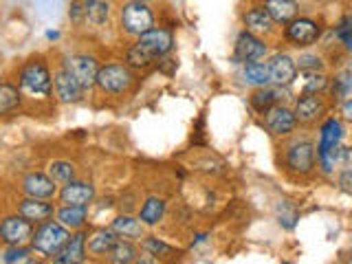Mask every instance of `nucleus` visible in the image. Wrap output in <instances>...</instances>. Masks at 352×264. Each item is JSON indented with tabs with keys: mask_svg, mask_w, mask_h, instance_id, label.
<instances>
[{
	"mask_svg": "<svg viewBox=\"0 0 352 264\" xmlns=\"http://www.w3.org/2000/svg\"><path fill=\"white\" fill-rule=\"evenodd\" d=\"M22 104V93L16 84L11 82H0V115H11L16 113Z\"/></svg>",
	"mask_w": 352,
	"mask_h": 264,
	"instance_id": "393cba45",
	"label": "nucleus"
},
{
	"mask_svg": "<svg viewBox=\"0 0 352 264\" xmlns=\"http://www.w3.org/2000/svg\"><path fill=\"white\" fill-rule=\"evenodd\" d=\"M62 69L69 71L77 84H80L84 91H91L95 86V80H97V71H99V62L95 55H88V53H71L66 55L62 60Z\"/></svg>",
	"mask_w": 352,
	"mask_h": 264,
	"instance_id": "0eeeda50",
	"label": "nucleus"
},
{
	"mask_svg": "<svg viewBox=\"0 0 352 264\" xmlns=\"http://www.w3.org/2000/svg\"><path fill=\"white\" fill-rule=\"evenodd\" d=\"M284 99V91L280 86H262V88H256L251 95V108L256 110L258 115H264L267 110H271L273 106H280Z\"/></svg>",
	"mask_w": 352,
	"mask_h": 264,
	"instance_id": "6ab92c4d",
	"label": "nucleus"
},
{
	"mask_svg": "<svg viewBox=\"0 0 352 264\" xmlns=\"http://www.w3.org/2000/svg\"><path fill=\"white\" fill-rule=\"evenodd\" d=\"M328 86V77L322 71L302 73V93H315L319 95Z\"/></svg>",
	"mask_w": 352,
	"mask_h": 264,
	"instance_id": "7c9ffc66",
	"label": "nucleus"
},
{
	"mask_svg": "<svg viewBox=\"0 0 352 264\" xmlns=\"http://www.w3.org/2000/svg\"><path fill=\"white\" fill-rule=\"evenodd\" d=\"M53 88H55V95L62 104H77L84 99V88L77 84L75 77L66 71V69H60L53 73Z\"/></svg>",
	"mask_w": 352,
	"mask_h": 264,
	"instance_id": "4468645a",
	"label": "nucleus"
},
{
	"mask_svg": "<svg viewBox=\"0 0 352 264\" xmlns=\"http://www.w3.org/2000/svg\"><path fill=\"white\" fill-rule=\"evenodd\" d=\"M335 36H337L341 42H344V47H350L352 36H350V18H348V16L339 22V27L335 29Z\"/></svg>",
	"mask_w": 352,
	"mask_h": 264,
	"instance_id": "e433bc0d",
	"label": "nucleus"
},
{
	"mask_svg": "<svg viewBox=\"0 0 352 264\" xmlns=\"http://www.w3.org/2000/svg\"><path fill=\"white\" fill-rule=\"evenodd\" d=\"M333 97L337 99V104H344L346 99H350V71H344L341 75L335 77Z\"/></svg>",
	"mask_w": 352,
	"mask_h": 264,
	"instance_id": "473e14b6",
	"label": "nucleus"
},
{
	"mask_svg": "<svg viewBox=\"0 0 352 264\" xmlns=\"http://www.w3.org/2000/svg\"><path fill=\"white\" fill-rule=\"evenodd\" d=\"M267 55V42L256 33L240 31L236 44H234V62L247 64V62H260Z\"/></svg>",
	"mask_w": 352,
	"mask_h": 264,
	"instance_id": "1a4fd4ad",
	"label": "nucleus"
},
{
	"mask_svg": "<svg viewBox=\"0 0 352 264\" xmlns=\"http://www.w3.org/2000/svg\"><path fill=\"white\" fill-rule=\"evenodd\" d=\"M0 80H3V73H0Z\"/></svg>",
	"mask_w": 352,
	"mask_h": 264,
	"instance_id": "79ce46f5",
	"label": "nucleus"
},
{
	"mask_svg": "<svg viewBox=\"0 0 352 264\" xmlns=\"http://www.w3.org/2000/svg\"><path fill=\"white\" fill-rule=\"evenodd\" d=\"M119 27L126 36L139 38L154 29V11L146 0H126L119 9Z\"/></svg>",
	"mask_w": 352,
	"mask_h": 264,
	"instance_id": "7ed1b4c3",
	"label": "nucleus"
},
{
	"mask_svg": "<svg viewBox=\"0 0 352 264\" xmlns=\"http://www.w3.org/2000/svg\"><path fill=\"white\" fill-rule=\"evenodd\" d=\"M55 218L58 223L66 229H82L88 220V207L84 205H62L60 209H55Z\"/></svg>",
	"mask_w": 352,
	"mask_h": 264,
	"instance_id": "4be33fe9",
	"label": "nucleus"
},
{
	"mask_svg": "<svg viewBox=\"0 0 352 264\" xmlns=\"http://www.w3.org/2000/svg\"><path fill=\"white\" fill-rule=\"evenodd\" d=\"M143 249H146L150 256H154V258H170L172 253H174V249L168 245V242H163V240L154 238V236L143 240Z\"/></svg>",
	"mask_w": 352,
	"mask_h": 264,
	"instance_id": "2f4dec72",
	"label": "nucleus"
},
{
	"mask_svg": "<svg viewBox=\"0 0 352 264\" xmlns=\"http://www.w3.org/2000/svg\"><path fill=\"white\" fill-rule=\"evenodd\" d=\"M322 3H335V0H322Z\"/></svg>",
	"mask_w": 352,
	"mask_h": 264,
	"instance_id": "a19ab883",
	"label": "nucleus"
},
{
	"mask_svg": "<svg viewBox=\"0 0 352 264\" xmlns=\"http://www.w3.org/2000/svg\"><path fill=\"white\" fill-rule=\"evenodd\" d=\"M132 84H135V73H132V69L128 64L99 66L95 86L102 93H106L110 97H121V95H126L130 91Z\"/></svg>",
	"mask_w": 352,
	"mask_h": 264,
	"instance_id": "39448f33",
	"label": "nucleus"
},
{
	"mask_svg": "<svg viewBox=\"0 0 352 264\" xmlns=\"http://www.w3.org/2000/svg\"><path fill=\"white\" fill-rule=\"evenodd\" d=\"M69 18H71L73 25H84V22H86V14H84V5H82V0H71Z\"/></svg>",
	"mask_w": 352,
	"mask_h": 264,
	"instance_id": "c9c22d12",
	"label": "nucleus"
},
{
	"mask_svg": "<svg viewBox=\"0 0 352 264\" xmlns=\"http://www.w3.org/2000/svg\"><path fill=\"white\" fill-rule=\"evenodd\" d=\"M22 192L29 198H42V201H51V198L58 194V185H55L49 174L44 172H29L25 179H22Z\"/></svg>",
	"mask_w": 352,
	"mask_h": 264,
	"instance_id": "2eb2a0df",
	"label": "nucleus"
},
{
	"mask_svg": "<svg viewBox=\"0 0 352 264\" xmlns=\"http://www.w3.org/2000/svg\"><path fill=\"white\" fill-rule=\"evenodd\" d=\"M33 223L22 216H7L0 223V240L7 242L9 247H25L31 242L33 236Z\"/></svg>",
	"mask_w": 352,
	"mask_h": 264,
	"instance_id": "9d476101",
	"label": "nucleus"
},
{
	"mask_svg": "<svg viewBox=\"0 0 352 264\" xmlns=\"http://www.w3.org/2000/svg\"><path fill=\"white\" fill-rule=\"evenodd\" d=\"M262 5L275 25H289L293 18L300 16V3L297 0H267Z\"/></svg>",
	"mask_w": 352,
	"mask_h": 264,
	"instance_id": "412c9836",
	"label": "nucleus"
},
{
	"mask_svg": "<svg viewBox=\"0 0 352 264\" xmlns=\"http://www.w3.org/2000/svg\"><path fill=\"white\" fill-rule=\"evenodd\" d=\"M86 22L93 27H102L110 20V3L108 0H82Z\"/></svg>",
	"mask_w": 352,
	"mask_h": 264,
	"instance_id": "b1692460",
	"label": "nucleus"
},
{
	"mask_svg": "<svg viewBox=\"0 0 352 264\" xmlns=\"http://www.w3.org/2000/svg\"><path fill=\"white\" fill-rule=\"evenodd\" d=\"M350 168H344V172H341V190H344L346 194L350 192Z\"/></svg>",
	"mask_w": 352,
	"mask_h": 264,
	"instance_id": "58836bf2",
	"label": "nucleus"
},
{
	"mask_svg": "<svg viewBox=\"0 0 352 264\" xmlns=\"http://www.w3.org/2000/svg\"><path fill=\"white\" fill-rule=\"evenodd\" d=\"M60 203L64 205H84L88 207L95 201V185L86 181H71L62 185L60 190Z\"/></svg>",
	"mask_w": 352,
	"mask_h": 264,
	"instance_id": "dca6fc26",
	"label": "nucleus"
},
{
	"mask_svg": "<svg viewBox=\"0 0 352 264\" xmlns=\"http://www.w3.org/2000/svg\"><path fill=\"white\" fill-rule=\"evenodd\" d=\"M18 264H40V260H33V258H27V260H22Z\"/></svg>",
	"mask_w": 352,
	"mask_h": 264,
	"instance_id": "ea45409f",
	"label": "nucleus"
},
{
	"mask_svg": "<svg viewBox=\"0 0 352 264\" xmlns=\"http://www.w3.org/2000/svg\"><path fill=\"white\" fill-rule=\"evenodd\" d=\"M174 49V36L168 29H150L126 51L130 69H148L150 64L165 58Z\"/></svg>",
	"mask_w": 352,
	"mask_h": 264,
	"instance_id": "f257e3e1",
	"label": "nucleus"
},
{
	"mask_svg": "<svg viewBox=\"0 0 352 264\" xmlns=\"http://www.w3.org/2000/svg\"><path fill=\"white\" fill-rule=\"evenodd\" d=\"M137 258V249L128 240H117L115 247L108 251V262L110 264H132Z\"/></svg>",
	"mask_w": 352,
	"mask_h": 264,
	"instance_id": "c756f323",
	"label": "nucleus"
},
{
	"mask_svg": "<svg viewBox=\"0 0 352 264\" xmlns=\"http://www.w3.org/2000/svg\"><path fill=\"white\" fill-rule=\"evenodd\" d=\"M295 66L302 73H313V71H322L324 69L322 58H319V55H315V53H304V55H300V60H295Z\"/></svg>",
	"mask_w": 352,
	"mask_h": 264,
	"instance_id": "72a5a7b5",
	"label": "nucleus"
},
{
	"mask_svg": "<svg viewBox=\"0 0 352 264\" xmlns=\"http://www.w3.org/2000/svg\"><path fill=\"white\" fill-rule=\"evenodd\" d=\"M27 258H31L27 247H9V249L5 251V262H7V264H18V262L27 260Z\"/></svg>",
	"mask_w": 352,
	"mask_h": 264,
	"instance_id": "f704fd0d",
	"label": "nucleus"
},
{
	"mask_svg": "<svg viewBox=\"0 0 352 264\" xmlns=\"http://www.w3.org/2000/svg\"><path fill=\"white\" fill-rule=\"evenodd\" d=\"M132 264H157V258L150 256V253L146 251V253H141V256H137Z\"/></svg>",
	"mask_w": 352,
	"mask_h": 264,
	"instance_id": "4c0bfd02",
	"label": "nucleus"
},
{
	"mask_svg": "<svg viewBox=\"0 0 352 264\" xmlns=\"http://www.w3.org/2000/svg\"><path fill=\"white\" fill-rule=\"evenodd\" d=\"M18 88L20 93H27L31 97L47 99L53 95V73L42 60H31L18 73Z\"/></svg>",
	"mask_w": 352,
	"mask_h": 264,
	"instance_id": "f03ea898",
	"label": "nucleus"
},
{
	"mask_svg": "<svg viewBox=\"0 0 352 264\" xmlns=\"http://www.w3.org/2000/svg\"><path fill=\"white\" fill-rule=\"evenodd\" d=\"M245 31L249 33H256V36H260V33H273L275 31V22L271 20V16L267 14V9H264L262 3L253 5L245 11Z\"/></svg>",
	"mask_w": 352,
	"mask_h": 264,
	"instance_id": "aec40b11",
	"label": "nucleus"
},
{
	"mask_svg": "<svg viewBox=\"0 0 352 264\" xmlns=\"http://www.w3.org/2000/svg\"><path fill=\"white\" fill-rule=\"evenodd\" d=\"M262 3H267V0H262Z\"/></svg>",
	"mask_w": 352,
	"mask_h": 264,
	"instance_id": "37998d69",
	"label": "nucleus"
},
{
	"mask_svg": "<svg viewBox=\"0 0 352 264\" xmlns=\"http://www.w3.org/2000/svg\"><path fill=\"white\" fill-rule=\"evenodd\" d=\"M86 231H77L69 242L53 256V264H82L86 260Z\"/></svg>",
	"mask_w": 352,
	"mask_h": 264,
	"instance_id": "f3484780",
	"label": "nucleus"
},
{
	"mask_svg": "<svg viewBox=\"0 0 352 264\" xmlns=\"http://www.w3.org/2000/svg\"><path fill=\"white\" fill-rule=\"evenodd\" d=\"M242 80H245L249 86H256V88L269 86L271 80H269L267 62H247L245 66H242Z\"/></svg>",
	"mask_w": 352,
	"mask_h": 264,
	"instance_id": "a878e982",
	"label": "nucleus"
},
{
	"mask_svg": "<svg viewBox=\"0 0 352 264\" xmlns=\"http://www.w3.org/2000/svg\"><path fill=\"white\" fill-rule=\"evenodd\" d=\"M315 143L308 139H297L286 148V168L295 174H311L315 170Z\"/></svg>",
	"mask_w": 352,
	"mask_h": 264,
	"instance_id": "6e6552de",
	"label": "nucleus"
},
{
	"mask_svg": "<svg viewBox=\"0 0 352 264\" xmlns=\"http://www.w3.org/2000/svg\"><path fill=\"white\" fill-rule=\"evenodd\" d=\"M71 238V231L62 227L58 220H44L36 229H33L31 236V249L42 253V256L53 258L66 242Z\"/></svg>",
	"mask_w": 352,
	"mask_h": 264,
	"instance_id": "20e7f679",
	"label": "nucleus"
},
{
	"mask_svg": "<svg viewBox=\"0 0 352 264\" xmlns=\"http://www.w3.org/2000/svg\"><path fill=\"white\" fill-rule=\"evenodd\" d=\"M264 126H267V130L271 132V135L286 137V135H291V132H295L297 119H295L293 110L289 106L280 104V106H273L271 110L264 113Z\"/></svg>",
	"mask_w": 352,
	"mask_h": 264,
	"instance_id": "f8f14e48",
	"label": "nucleus"
},
{
	"mask_svg": "<svg viewBox=\"0 0 352 264\" xmlns=\"http://www.w3.org/2000/svg\"><path fill=\"white\" fill-rule=\"evenodd\" d=\"M119 236L113 229H99L91 238H86V249L95 253V256H108V251L115 247Z\"/></svg>",
	"mask_w": 352,
	"mask_h": 264,
	"instance_id": "5701e85b",
	"label": "nucleus"
},
{
	"mask_svg": "<svg viewBox=\"0 0 352 264\" xmlns=\"http://www.w3.org/2000/svg\"><path fill=\"white\" fill-rule=\"evenodd\" d=\"M55 214V205L49 201H42V198H25L18 205V216L31 220V223H44V220L53 218Z\"/></svg>",
	"mask_w": 352,
	"mask_h": 264,
	"instance_id": "a211bd4d",
	"label": "nucleus"
},
{
	"mask_svg": "<svg viewBox=\"0 0 352 264\" xmlns=\"http://www.w3.org/2000/svg\"><path fill=\"white\" fill-rule=\"evenodd\" d=\"M322 22L308 16H297L293 18L284 29V38L289 40L293 47L297 49H306L313 47V44L322 38Z\"/></svg>",
	"mask_w": 352,
	"mask_h": 264,
	"instance_id": "423d86ee",
	"label": "nucleus"
},
{
	"mask_svg": "<svg viewBox=\"0 0 352 264\" xmlns=\"http://www.w3.org/2000/svg\"><path fill=\"white\" fill-rule=\"evenodd\" d=\"M117 236H124V238H143V225L139 218H132V216H117L113 220V227Z\"/></svg>",
	"mask_w": 352,
	"mask_h": 264,
	"instance_id": "cd10ccee",
	"label": "nucleus"
},
{
	"mask_svg": "<svg viewBox=\"0 0 352 264\" xmlns=\"http://www.w3.org/2000/svg\"><path fill=\"white\" fill-rule=\"evenodd\" d=\"M326 113V102L322 95L315 93H302V97L295 102L293 115L297 119V124H306L311 126L317 119H322V115Z\"/></svg>",
	"mask_w": 352,
	"mask_h": 264,
	"instance_id": "ddd939ff",
	"label": "nucleus"
},
{
	"mask_svg": "<svg viewBox=\"0 0 352 264\" xmlns=\"http://www.w3.org/2000/svg\"><path fill=\"white\" fill-rule=\"evenodd\" d=\"M49 179L55 183V185H66L75 181V165L71 161H51L49 163Z\"/></svg>",
	"mask_w": 352,
	"mask_h": 264,
	"instance_id": "c85d7f7f",
	"label": "nucleus"
},
{
	"mask_svg": "<svg viewBox=\"0 0 352 264\" xmlns=\"http://www.w3.org/2000/svg\"><path fill=\"white\" fill-rule=\"evenodd\" d=\"M269 66V80L273 86H291L297 80V66L289 53H275L267 62Z\"/></svg>",
	"mask_w": 352,
	"mask_h": 264,
	"instance_id": "9b49d317",
	"label": "nucleus"
},
{
	"mask_svg": "<svg viewBox=\"0 0 352 264\" xmlns=\"http://www.w3.org/2000/svg\"><path fill=\"white\" fill-rule=\"evenodd\" d=\"M165 214V201L159 196H148L146 203H143L141 212H139V220L141 225H148V227H154L163 218Z\"/></svg>",
	"mask_w": 352,
	"mask_h": 264,
	"instance_id": "bb28decb",
	"label": "nucleus"
}]
</instances>
